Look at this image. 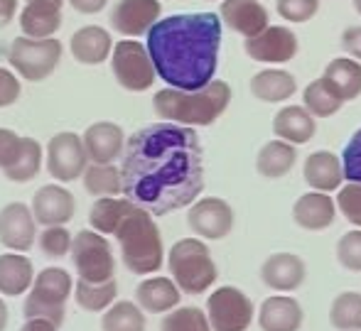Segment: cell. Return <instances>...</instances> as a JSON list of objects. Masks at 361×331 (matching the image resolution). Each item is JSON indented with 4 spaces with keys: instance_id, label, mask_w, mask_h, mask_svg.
I'll return each instance as SVG.
<instances>
[{
    "instance_id": "6da1fadb",
    "label": "cell",
    "mask_w": 361,
    "mask_h": 331,
    "mask_svg": "<svg viewBox=\"0 0 361 331\" xmlns=\"http://www.w3.org/2000/svg\"><path fill=\"white\" fill-rule=\"evenodd\" d=\"M123 196L152 216L192 206L204 192V150L190 125L152 123L128 137L123 152Z\"/></svg>"
},
{
    "instance_id": "7a4b0ae2",
    "label": "cell",
    "mask_w": 361,
    "mask_h": 331,
    "mask_svg": "<svg viewBox=\"0 0 361 331\" xmlns=\"http://www.w3.org/2000/svg\"><path fill=\"white\" fill-rule=\"evenodd\" d=\"M221 23L216 13H180L157 20L145 35L157 79L182 91L212 84L221 49Z\"/></svg>"
},
{
    "instance_id": "3957f363",
    "label": "cell",
    "mask_w": 361,
    "mask_h": 331,
    "mask_svg": "<svg viewBox=\"0 0 361 331\" xmlns=\"http://www.w3.org/2000/svg\"><path fill=\"white\" fill-rule=\"evenodd\" d=\"M231 104V86L221 79H214L212 84H207L204 89L197 91H182V89H160L152 99V108H155L157 118L170 120V123L180 125H212L216 123V118H221V113Z\"/></svg>"
},
{
    "instance_id": "277c9868",
    "label": "cell",
    "mask_w": 361,
    "mask_h": 331,
    "mask_svg": "<svg viewBox=\"0 0 361 331\" xmlns=\"http://www.w3.org/2000/svg\"><path fill=\"white\" fill-rule=\"evenodd\" d=\"M121 246V258L123 265L133 275H152L162 268L165 258V246H162L160 228L150 211L135 204L128 216L121 221L116 231Z\"/></svg>"
},
{
    "instance_id": "5b68a950",
    "label": "cell",
    "mask_w": 361,
    "mask_h": 331,
    "mask_svg": "<svg viewBox=\"0 0 361 331\" xmlns=\"http://www.w3.org/2000/svg\"><path fill=\"white\" fill-rule=\"evenodd\" d=\"M172 280L185 294H202L216 282V263L202 238H182L167 253Z\"/></svg>"
},
{
    "instance_id": "8992f818",
    "label": "cell",
    "mask_w": 361,
    "mask_h": 331,
    "mask_svg": "<svg viewBox=\"0 0 361 331\" xmlns=\"http://www.w3.org/2000/svg\"><path fill=\"white\" fill-rule=\"evenodd\" d=\"M74 280L64 268H44L35 277L30 294L25 299V317L27 319H49L62 327L67 314V299L72 297Z\"/></svg>"
},
{
    "instance_id": "52a82bcc",
    "label": "cell",
    "mask_w": 361,
    "mask_h": 331,
    "mask_svg": "<svg viewBox=\"0 0 361 331\" xmlns=\"http://www.w3.org/2000/svg\"><path fill=\"white\" fill-rule=\"evenodd\" d=\"M62 42L54 37L47 39H32V37H18L13 39L8 52V62L15 66L23 79L27 81H44L62 62Z\"/></svg>"
},
{
    "instance_id": "ba28073f",
    "label": "cell",
    "mask_w": 361,
    "mask_h": 331,
    "mask_svg": "<svg viewBox=\"0 0 361 331\" xmlns=\"http://www.w3.org/2000/svg\"><path fill=\"white\" fill-rule=\"evenodd\" d=\"M111 71H114L116 81L133 94H143L157 79L147 44L138 42V39H121L116 44L114 57H111Z\"/></svg>"
},
{
    "instance_id": "9c48e42d",
    "label": "cell",
    "mask_w": 361,
    "mask_h": 331,
    "mask_svg": "<svg viewBox=\"0 0 361 331\" xmlns=\"http://www.w3.org/2000/svg\"><path fill=\"white\" fill-rule=\"evenodd\" d=\"M72 261L76 275L89 282H109L116 280V261L111 243L99 231H79L72 243Z\"/></svg>"
},
{
    "instance_id": "30bf717a",
    "label": "cell",
    "mask_w": 361,
    "mask_h": 331,
    "mask_svg": "<svg viewBox=\"0 0 361 331\" xmlns=\"http://www.w3.org/2000/svg\"><path fill=\"white\" fill-rule=\"evenodd\" d=\"M253 314L256 307L251 297L231 285L214 289L207 299V317H209L212 331H246L253 322Z\"/></svg>"
},
{
    "instance_id": "8fae6325",
    "label": "cell",
    "mask_w": 361,
    "mask_h": 331,
    "mask_svg": "<svg viewBox=\"0 0 361 331\" xmlns=\"http://www.w3.org/2000/svg\"><path fill=\"white\" fill-rule=\"evenodd\" d=\"M44 160H47V172L62 185L84 177L86 167L91 162L89 152L84 147V137L72 130L57 132L54 137H49Z\"/></svg>"
},
{
    "instance_id": "7c38bea8",
    "label": "cell",
    "mask_w": 361,
    "mask_h": 331,
    "mask_svg": "<svg viewBox=\"0 0 361 331\" xmlns=\"http://www.w3.org/2000/svg\"><path fill=\"white\" fill-rule=\"evenodd\" d=\"M187 226L207 241H221L233 228V208L219 196L197 199L187 213Z\"/></svg>"
},
{
    "instance_id": "4fadbf2b",
    "label": "cell",
    "mask_w": 361,
    "mask_h": 331,
    "mask_svg": "<svg viewBox=\"0 0 361 331\" xmlns=\"http://www.w3.org/2000/svg\"><path fill=\"white\" fill-rule=\"evenodd\" d=\"M243 49L253 62L286 64L298 54V35L283 25H268L256 37H248L243 42Z\"/></svg>"
},
{
    "instance_id": "5bb4252c",
    "label": "cell",
    "mask_w": 361,
    "mask_h": 331,
    "mask_svg": "<svg viewBox=\"0 0 361 331\" xmlns=\"http://www.w3.org/2000/svg\"><path fill=\"white\" fill-rule=\"evenodd\" d=\"M160 0H118L111 10V27L123 37H143L160 20Z\"/></svg>"
},
{
    "instance_id": "9a60e30c",
    "label": "cell",
    "mask_w": 361,
    "mask_h": 331,
    "mask_svg": "<svg viewBox=\"0 0 361 331\" xmlns=\"http://www.w3.org/2000/svg\"><path fill=\"white\" fill-rule=\"evenodd\" d=\"M35 236H39V233L32 206L23 201H13L0 208V243L8 251H30L35 246Z\"/></svg>"
},
{
    "instance_id": "2e32d148",
    "label": "cell",
    "mask_w": 361,
    "mask_h": 331,
    "mask_svg": "<svg viewBox=\"0 0 361 331\" xmlns=\"http://www.w3.org/2000/svg\"><path fill=\"white\" fill-rule=\"evenodd\" d=\"M76 201L69 189L62 185H44L32 199V213L39 226H64L74 218Z\"/></svg>"
},
{
    "instance_id": "e0dca14e",
    "label": "cell",
    "mask_w": 361,
    "mask_h": 331,
    "mask_svg": "<svg viewBox=\"0 0 361 331\" xmlns=\"http://www.w3.org/2000/svg\"><path fill=\"white\" fill-rule=\"evenodd\" d=\"M81 137H84L89 160L99 162V165H114L118 157H123L126 145H128L123 128L111 120H99V123L89 125Z\"/></svg>"
},
{
    "instance_id": "ac0fdd59",
    "label": "cell",
    "mask_w": 361,
    "mask_h": 331,
    "mask_svg": "<svg viewBox=\"0 0 361 331\" xmlns=\"http://www.w3.org/2000/svg\"><path fill=\"white\" fill-rule=\"evenodd\" d=\"M307 277L302 258L295 253H273L261 265V282L276 292H295Z\"/></svg>"
},
{
    "instance_id": "d6986e66",
    "label": "cell",
    "mask_w": 361,
    "mask_h": 331,
    "mask_svg": "<svg viewBox=\"0 0 361 331\" xmlns=\"http://www.w3.org/2000/svg\"><path fill=\"white\" fill-rule=\"evenodd\" d=\"M221 20L226 27L243 37H256L271 25L268 8L261 0H221Z\"/></svg>"
},
{
    "instance_id": "ffe728a7",
    "label": "cell",
    "mask_w": 361,
    "mask_h": 331,
    "mask_svg": "<svg viewBox=\"0 0 361 331\" xmlns=\"http://www.w3.org/2000/svg\"><path fill=\"white\" fill-rule=\"evenodd\" d=\"M337 218V201L327 192H307L293 204V221L305 231H324Z\"/></svg>"
},
{
    "instance_id": "44dd1931",
    "label": "cell",
    "mask_w": 361,
    "mask_h": 331,
    "mask_svg": "<svg viewBox=\"0 0 361 331\" xmlns=\"http://www.w3.org/2000/svg\"><path fill=\"white\" fill-rule=\"evenodd\" d=\"M114 39H111V32L101 25H86V27L76 30L69 39V49H72V57L79 64L86 66H96L104 64L106 59L114 52Z\"/></svg>"
},
{
    "instance_id": "7402d4cb",
    "label": "cell",
    "mask_w": 361,
    "mask_h": 331,
    "mask_svg": "<svg viewBox=\"0 0 361 331\" xmlns=\"http://www.w3.org/2000/svg\"><path fill=\"white\" fill-rule=\"evenodd\" d=\"M305 312L300 302L290 294H273L261 304L258 327L261 331H300Z\"/></svg>"
},
{
    "instance_id": "603a6c76",
    "label": "cell",
    "mask_w": 361,
    "mask_h": 331,
    "mask_svg": "<svg viewBox=\"0 0 361 331\" xmlns=\"http://www.w3.org/2000/svg\"><path fill=\"white\" fill-rule=\"evenodd\" d=\"M302 177L314 192H337L344 182V165L332 150H317L307 155Z\"/></svg>"
},
{
    "instance_id": "cb8c5ba5",
    "label": "cell",
    "mask_w": 361,
    "mask_h": 331,
    "mask_svg": "<svg viewBox=\"0 0 361 331\" xmlns=\"http://www.w3.org/2000/svg\"><path fill=\"white\" fill-rule=\"evenodd\" d=\"M182 289L172 277H147L135 289V302L150 314H165L180 307Z\"/></svg>"
},
{
    "instance_id": "d4e9b609",
    "label": "cell",
    "mask_w": 361,
    "mask_h": 331,
    "mask_svg": "<svg viewBox=\"0 0 361 331\" xmlns=\"http://www.w3.org/2000/svg\"><path fill=\"white\" fill-rule=\"evenodd\" d=\"M273 132L286 142L305 145V142H310L314 137L317 123H314V115L305 106H286V108H281L273 115Z\"/></svg>"
},
{
    "instance_id": "484cf974",
    "label": "cell",
    "mask_w": 361,
    "mask_h": 331,
    "mask_svg": "<svg viewBox=\"0 0 361 331\" xmlns=\"http://www.w3.org/2000/svg\"><path fill=\"white\" fill-rule=\"evenodd\" d=\"M35 282V268L27 256H20L18 251H10L0 256V294L18 297L25 294Z\"/></svg>"
},
{
    "instance_id": "4316f807",
    "label": "cell",
    "mask_w": 361,
    "mask_h": 331,
    "mask_svg": "<svg viewBox=\"0 0 361 331\" xmlns=\"http://www.w3.org/2000/svg\"><path fill=\"white\" fill-rule=\"evenodd\" d=\"M298 162V145L293 142H286V140H271L258 150V157H256V170L261 177L266 180H281L286 177L290 170L295 167Z\"/></svg>"
},
{
    "instance_id": "83f0119b",
    "label": "cell",
    "mask_w": 361,
    "mask_h": 331,
    "mask_svg": "<svg viewBox=\"0 0 361 331\" xmlns=\"http://www.w3.org/2000/svg\"><path fill=\"white\" fill-rule=\"evenodd\" d=\"M322 79L342 101H354L361 96V62L349 57H337L324 66Z\"/></svg>"
},
{
    "instance_id": "f1b7e54d",
    "label": "cell",
    "mask_w": 361,
    "mask_h": 331,
    "mask_svg": "<svg viewBox=\"0 0 361 331\" xmlns=\"http://www.w3.org/2000/svg\"><path fill=\"white\" fill-rule=\"evenodd\" d=\"M298 81L286 69H263L251 79V94L266 104H281L295 96Z\"/></svg>"
},
{
    "instance_id": "f546056e",
    "label": "cell",
    "mask_w": 361,
    "mask_h": 331,
    "mask_svg": "<svg viewBox=\"0 0 361 331\" xmlns=\"http://www.w3.org/2000/svg\"><path fill=\"white\" fill-rule=\"evenodd\" d=\"M59 27H62V8L27 3L20 13V30H23L25 37L47 39L54 37Z\"/></svg>"
},
{
    "instance_id": "4dcf8cb0",
    "label": "cell",
    "mask_w": 361,
    "mask_h": 331,
    "mask_svg": "<svg viewBox=\"0 0 361 331\" xmlns=\"http://www.w3.org/2000/svg\"><path fill=\"white\" fill-rule=\"evenodd\" d=\"M135 204L130 199H118V196H104L99 201H94L89 211V223L94 231L104 233V236H116L121 221L130 213Z\"/></svg>"
},
{
    "instance_id": "1f68e13d",
    "label": "cell",
    "mask_w": 361,
    "mask_h": 331,
    "mask_svg": "<svg viewBox=\"0 0 361 331\" xmlns=\"http://www.w3.org/2000/svg\"><path fill=\"white\" fill-rule=\"evenodd\" d=\"M84 189L91 196H118L123 194V175L116 165H99V162H91L84 172Z\"/></svg>"
},
{
    "instance_id": "d6a6232c",
    "label": "cell",
    "mask_w": 361,
    "mask_h": 331,
    "mask_svg": "<svg viewBox=\"0 0 361 331\" xmlns=\"http://www.w3.org/2000/svg\"><path fill=\"white\" fill-rule=\"evenodd\" d=\"M116 294H118V285L116 280L109 282H89V280H76L74 285V299L81 309L86 312H106L114 304Z\"/></svg>"
},
{
    "instance_id": "836d02e7",
    "label": "cell",
    "mask_w": 361,
    "mask_h": 331,
    "mask_svg": "<svg viewBox=\"0 0 361 331\" xmlns=\"http://www.w3.org/2000/svg\"><path fill=\"white\" fill-rule=\"evenodd\" d=\"M145 309L138 302H114L101 317L104 331H145Z\"/></svg>"
},
{
    "instance_id": "e575fe53",
    "label": "cell",
    "mask_w": 361,
    "mask_h": 331,
    "mask_svg": "<svg viewBox=\"0 0 361 331\" xmlns=\"http://www.w3.org/2000/svg\"><path fill=\"white\" fill-rule=\"evenodd\" d=\"M302 106L314 115V118H329V115L339 113L344 101L332 91V86L324 79H314L305 86L302 91Z\"/></svg>"
},
{
    "instance_id": "d590c367",
    "label": "cell",
    "mask_w": 361,
    "mask_h": 331,
    "mask_svg": "<svg viewBox=\"0 0 361 331\" xmlns=\"http://www.w3.org/2000/svg\"><path fill=\"white\" fill-rule=\"evenodd\" d=\"M42 160H44V150L35 137H23V150H20L18 160L13 162V167L5 170V177L10 182H18V185H25V182L35 180L42 170Z\"/></svg>"
},
{
    "instance_id": "8d00e7d4",
    "label": "cell",
    "mask_w": 361,
    "mask_h": 331,
    "mask_svg": "<svg viewBox=\"0 0 361 331\" xmlns=\"http://www.w3.org/2000/svg\"><path fill=\"white\" fill-rule=\"evenodd\" d=\"M329 322L337 331H361V294L342 292L332 299Z\"/></svg>"
},
{
    "instance_id": "74e56055",
    "label": "cell",
    "mask_w": 361,
    "mask_h": 331,
    "mask_svg": "<svg viewBox=\"0 0 361 331\" xmlns=\"http://www.w3.org/2000/svg\"><path fill=\"white\" fill-rule=\"evenodd\" d=\"M160 331H212V324L200 307H177L165 314Z\"/></svg>"
},
{
    "instance_id": "f35d334b",
    "label": "cell",
    "mask_w": 361,
    "mask_h": 331,
    "mask_svg": "<svg viewBox=\"0 0 361 331\" xmlns=\"http://www.w3.org/2000/svg\"><path fill=\"white\" fill-rule=\"evenodd\" d=\"M39 251L44 253V258H64L72 256V233L64 226H47L42 233L37 236Z\"/></svg>"
},
{
    "instance_id": "ab89813d",
    "label": "cell",
    "mask_w": 361,
    "mask_h": 331,
    "mask_svg": "<svg viewBox=\"0 0 361 331\" xmlns=\"http://www.w3.org/2000/svg\"><path fill=\"white\" fill-rule=\"evenodd\" d=\"M337 261L349 273H361V228H354L339 238Z\"/></svg>"
},
{
    "instance_id": "60d3db41",
    "label": "cell",
    "mask_w": 361,
    "mask_h": 331,
    "mask_svg": "<svg viewBox=\"0 0 361 331\" xmlns=\"http://www.w3.org/2000/svg\"><path fill=\"white\" fill-rule=\"evenodd\" d=\"M337 206H339V211H342V216L347 218L352 226L361 228V185L359 182H347V185L339 187Z\"/></svg>"
},
{
    "instance_id": "b9f144b4",
    "label": "cell",
    "mask_w": 361,
    "mask_h": 331,
    "mask_svg": "<svg viewBox=\"0 0 361 331\" xmlns=\"http://www.w3.org/2000/svg\"><path fill=\"white\" fill-rule=\"evenodd\" d=\"M276 8L288 23H307L319 13V0H278Z\"/></svg>"
},
{
    "instance_id": "7bdbcfd3",
    "label": "cell",
    "mask_w": 361,
    "mask_h": 331,
    "mask_svg": "<svg viewBox=\"0 0 361 331\" xmlns=\"http://www.w3.org/2000/svg\"><path fill=\"white\" fill-rule=\"evenodd\" d=\"M342 165H344V180L359 182L361 185V128L354 132L352 140H349L347 147H344Z\"/></svg>"
},
{
    "instance_id": "ee69618b",
    "label": "cell",
    "mask_w": 361,
    "mask_h": 331,
    "mask_svg": "<svg viewBox=\"0 0 361 331\" xmlns=\"http://www.w3.org/2000/svg\"><path fill=\"white\" fill-rule=\"evenodd\" d=\"M20 150H23V135L10 128H0V170L5 172L8 167H13Z\"/></svg>"
},
{
    "instance_id": "f6af8a7d",
    "label": "cell",
    "mask_w": 361,
    "mask_h": 331,
    "mask_svg": "<svg viewBox=\"0 0 361 331\" xmlns=\"http://www.w3.org/2000/svg\"><path fill=\"white\" fill-rule=\"evenodd\" d=\"M20 91H23V86H20L18 76L5 66H0V108L13 106L20 99Z\"/></svg>"
},
{
    "instance_id": "bcb514c9",
    "label": "cell",
    "mask_w": 361,
    "mask_h": 331,
    "mask_svg": "<svg viewBox=\"0 0 361 331\" xmlns=\"http://www.w3.org/2000/svg\"><path fill=\"white\" fill-rule=\"evenodd\" d=\"M342 47L352 59L361 62V25H352L342 32Z\"/></svg>"
},
{
    "instance_id": "7dc6e473",
    "label": "cell",
    "mask_w": 361,
    "mask_h": 331,
    "mask_svg": "<svg viewBox=\"0 0 361 331\" xmlns=\"http://www.w3.org/2000/svg\"><path fill=\"white\" fill-rule=\"evenodd\" d=\"M69 5L81 15H96L109 5V0H69Z\"/></svg>"
},
{
    "instance_id": "c3c4849f",
    "label": "cell",
    "mask_w": 361,
    "mask_h": 331,
    "mask_svg": "<svg viewBox=\"0 0 361 331\" xmlns=\"http://www.w3.org/2000/svg\"><path fill=\"white\" fill-rule=\"evenodd\" d=\"M18 13V0H0V30L8 27Z\"/></svg>"
},
{
    "instance_id": "681fc988",
    "label": "cell",
    "mask_w": 361,
    "mask_h": 331,
    "mask_svg": "<svg viewBox=\"0 0 361 331\" xmlns=\"http://www.w3.org/2000/svg\"><path fill=\"white\" fill-rule=\"evenodd\" d=\"M20 331H59V327L54 322H49V319L35 317V319H27V322H25V327Z\"/></svg>"
},
{
    "instance_id": "f907efd6",
    "label": "cell",
    "mask_w": 361,
    "mask_h": 331,
    "mask_svg": "<svg viewBox=\"0 0 361 331\" xmlns=\"http://www.w3.org/2000/svg\"><path fill=\"white\" fill-rule=\"evenodd\" d=\"M5 327H8V304L0 297V331H5Z\"/></svg>"
},
{
    "instance_id": "816d5d0a",
    "label": "cell",
    "mask_w": 361,
    "mask_h": 331,
    "mask_svg": "<svg viewBox=\"0 0 361 331\" xmlns=\"http://www.w3.org/2000/svg\"><path fill=\"white\" fill-rule=\"evenodd\" d=\"M27 3H39V5H54V8H62L64 0H27Z\"/></svg>"
},
{
    "instance_id": "f5cc1de1",
    "label": "cell",
    "mask_w": 361,
    "mask_h": 331,
    "mask_svg": "<svg viewBox=\"0 0 361 331\" xmlns=\"http://www.w3.org/2000/svg\"><path fill=\"white\" fill-rule=\"evenodd\" d=\"M352 5H354V10L361 15V0H352Z\"/></svg>"
}]
</instances>
